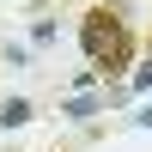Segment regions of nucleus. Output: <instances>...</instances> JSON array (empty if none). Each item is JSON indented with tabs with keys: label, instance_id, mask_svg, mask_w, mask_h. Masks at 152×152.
Instances as JSON below:
<instances>
[{
	"label": "nucleus",
	"instance_id": "obj_1",
	"mask_svg": "<svg viewBox=\"0 0 152 152\" xmlns=\"http://www.w3.org/2000/svg\"><path fill=\"white\" fill-rule=\"evenodd\" d=\"M79 49L91 61V73H110L116 79L122 67H134V18L122 6H110V0L85 6L79 12Z\"/></svg>",
	"mask_w": 152,
	"mask_h": 152
},
{
	"label": "nucleus",
	"instance_id": "obj_2",
	"mask_svg": "<svg viewBox=\"0 0 152 152\" xmlns=\"http://www.w3.org/2000/svg\"><path fill=\"white\" fill-rule=\"evenodd\" d=\"M24 122H31V104L24 97H6L0 104V128H24Z\"/></svg>",
	"mask_w": 152,
	"mask_h": 152
}]
</instances>
